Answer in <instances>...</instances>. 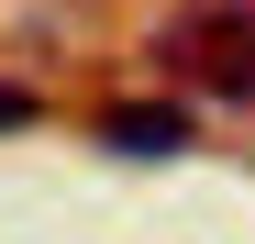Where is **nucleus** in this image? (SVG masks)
<instances>
[{
  "label": "nucleus",
  "instance_id": "obj_1",
  "mask_svg": "<svg viewBox=\"0 0 255 244\" xmlns=\"http://www.w3.org/2000/svg\"><path fill=\"white\" fill-rule=\"evenodd\" d=\"M166 67L200 100H255V0H189L166 22Z\"/></svg>",
  "mask_w": 255,
  "mask_h": 244
},
{
  "label": "nucleus",
  "instance_id": "obj_2",
  "mask_svg": "<svg viewBox=\"0 0 255 244\" xmlns=\"http://www.w3.org/2000/svg\"><path fill=\"white\" fill-rule=\"evenodd\" d=\"M100 144H122V155H189V111L178 100H122V111H100Z\"/></svg>",
  "mask_w": 255,
  "mask_h": 244
},
{
  "label": "nucleus",
  "instance_id": "obj_3",
  "mask_svg": "<svg viewBox=\"0 0 255 244\" xmlns=\"http://www.w3.org/2000/svg\"><path fill=\"white\" fill-rule=\"evenodd\" d=\"M33 122V89H0V133H22Z\"/></svg>",
  "mask_w": 255,
  "mask_h": 244
}]
</instances>
